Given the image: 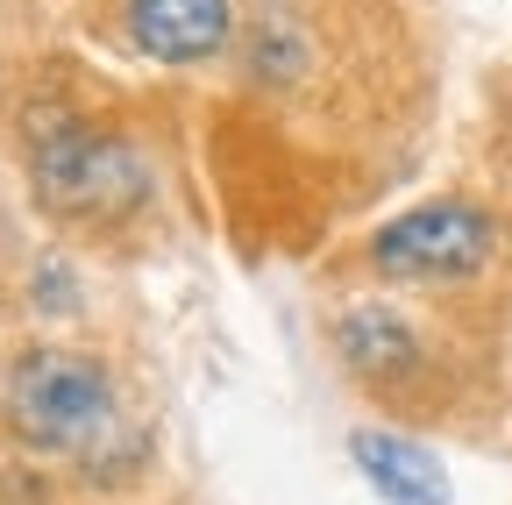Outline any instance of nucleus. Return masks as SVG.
I'll list each match as a JSON object with an SVG mask.
<instances>
[{"label":"nucleus","mask_w":512,"mask_h":505,"mask_svg":"<svg viewBox=\"0 0 512 505\" xmlns=\"http://www.w3.org/2000/svg\"><path fill=\"white\" fill-rule=\"evenodd\" d=\"M8 420H15L22 441H36L50 456H100L114 441V427H121L107 377L72 349H36V356L15 363Z\"/></svg>","instance_id":"obj_1"},{"label":"nucleus","mask_w":512,"mask_h":505,"mask_svg":"<svg viewBox=\"0 0 512 505\" xmlns=\"http://www.w3.org/2000/svg\"><path fill=\"white\" fill-rule=\"evenodd\" d=\"M36 193H43V207L72 214V221H121V214H136L150 200V171L114 136L57 129L36 150Z\"/></svg>","instance_id":"obj_2"},{"label":"nucleus","mask_w":512,"mask_h":505,"mask_svg":"<svg viewBox=\"0 0 512 505\" xmlns=\"http://www.w3.org/2000/svg\"><path fill=\"white\" fill-rule=\"evenodd\" d=\"M370 257L392 278H456V271H477L491 257V221L463 200H434V207H413L399 221H384Z\"/></svg>","instance_id":"obj_3"},{"label":"nucleus","mask_w":512,"mask_h":505,"mask_svg":"<svg viewBox=\"0 0 512 505\" xmlns=\"http://www.w3.org/2000/svg\"><path fill=\"white\" fill-rule=\"evenodd\" d=\"M128 29L164 65H192L228 43V0H128Z\"/></svg>","instance_id":"obj_4"},{"label":"nucleus","mask_w":512,"mask_h":505,"mask_svg":"<svg viewBox=\"0 0 512 505\" xmlns=\"http://www.w3.org/2000/svg\"><path fill=\"white\" fill-rule=\"evenodd\" d=\"M356 456H363V477L392 498V505H441V463L420 449V441H399V434H356Z\"/></svg>","instance_id":"obj_5"},{"label":"nucleus","mask_w":512,"mask_h":505,"mask_svg":"<svg viewBox=\"0 0 512 505\" xmlns=\"http://www.w3.org/2000/svg\"><path fill=\"white\" fill-rule=\"evenodd\" d=\"M342 349L363 370H406L413 363V335L392 321V313H349V321H342Z\"/></svg>","instance_id":"obj_6"},{"label":"nucleus","mask_w":512,"mask_h":505,"mask_svg":"<svg viewBox=\"0 0 512 505\" xmlns=\"http://www.w3.org/2000/svg\"><path fill=\"white\" fill-rule=\"evenodd\" d=\"M0 505H43L36 477H22V470H0Z\"/></svg>","instance_id":"obj_7"}]
</instances>
